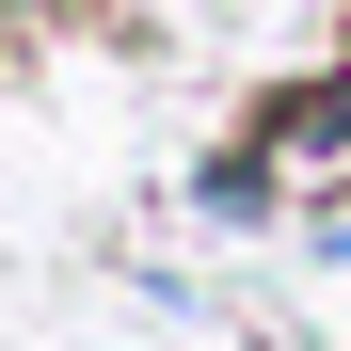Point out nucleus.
<instances>
[{
    "label": "nucleus",
    "instance_id": "f257e3e1",
    "mask_svg": "<svg viewBox=\"0 0 351 351\" xmlns=\"http://www.w3.org/2000/svg\"><path fill=\"white\" fill-rule=\"evenodd\" d=\"M271 144H351V80H304V96L271 112Z\"/></svg>",
    "mask_w": 351,
    "mask_h": 351
}]
</instances>
